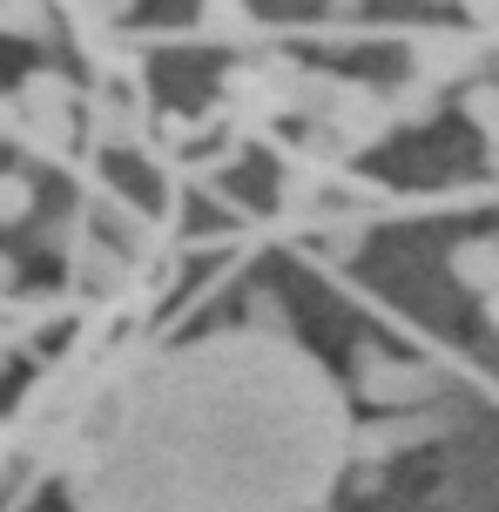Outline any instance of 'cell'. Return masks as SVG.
Listing matches in <instances>:
<instances>
[{"mask_svg":"<svg viewBox=\"0 0 499 512\" xmlns=\"http://www.w3.org/2000/svg\"><path fill=\"white\" fill-rule=\"evenodd\" d=\"M351 398L311 344L237 324L108 391L68 452L75 512H311L351 465Z\"/></svg>","mask_w":499,"mask_h":512,"instance_id":"6da1fadb","label":"cell"}]
</instances>
